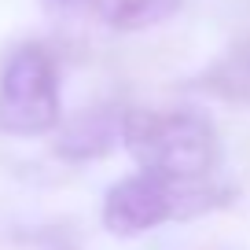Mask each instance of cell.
I'll return each instance as SVG.
<instances>
[{
  "label": "cell",
  "mask_w": 250,
  "mask_h": 250,
  "mask_svg": "<svg viewBox=\"0 0 250 250\" xmlns=\"http://www.w3.org/2000/svg\"><path fill=\"white\" fill-rule=\"evenodd\" d=\"M191 88L203 96H213V100L235 103V107H250V37L235 41L203 74H195Z\"/></svg>",
  "instance_id": "277c9868"
},
{
  "label": "cell",
  "mask_w": 250,
  "mask_h": 250,
  "mask_svg": "<svg viewBox=\"0 0 250 250\" xmlns=\"http://www.w3.org/2000/svg\"><path fill=\"white\" fill-rule=\"evenodd\" d=\"M85 4L103 26L118 33H140L151 26H162L184 8V0H85Z\"/></svg>",
  "instance_id": "8992f818"
},
{
  "label": "cell",
  "mask_w": 250,
  "mask_h": 250,
  "mask_svg": "<svg viewBox=\"0 0 250 250\" xmlns=\"http://www.w3.org/2000/svg\"><path fill=\"white\" fill-rule=\"evenodd\" d=\"M118 140L147 173L177 180H206L221 166V140L213 122L191 107H133L122 110Z\"/></svg>",
  "instance_id": "6da1fadb"
},
{
  "label": "cell",
  "mask_w": 250,
  "mask_h": 250,
  "mask_svg": "<svg viewBox=\"0 0 250 250\" xmlns=\"http://www.w3.org/2000/svg\"><path fill=\"white\" fill-rule=\"evenodd\" d=\"M232 188L221 180H177L162 177V173L136 169L129 177L114 180L103 195V228L118 239H136V235L151 232L169 221H191L213 213L221 206L232 203Z\"/></svg>",
  "instance_id": "7a4b0ae2"
},
{
  "label": "cell",
  "mask_w": 250,
  "mask_h": 250,
  "mask_svg": "<svg viewBox=\"0 0 250 250\" xmlns=\"http://www.w3.org/2000/svg\"><path fill=\"white\" fill-rule=\"evenodd\" d=\"M62 122L59 66L44 44H19L0 66V133L48 136Z\"/></svg>",
  "instance_id": "3957f363"
},
{
  "label": "cell",
  "mask_w": 250,
  "mask_h": 250,
  "mask_svg": "<svg viewBox=\"0 0 250 250\" xmlns=\"http://www.w3.org/2000/svg\"><path fill=\"white\" fill-rule=\"evenodd\" d=\"M118 125L122 114L118 110H85L74 125H66L55 140V151L70 162H88V158H100L114 147L118 140Z\"/></svg>",
  "instance_id": "5b68a950"
}]
</instances>
